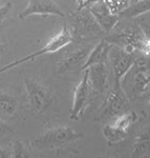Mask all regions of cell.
<instances>
[{"mask_svg":"<svg viewBox=\"0 0 150 158\" xmlns=\"http://www.w3.org/2000/svg\"><path fill=\"white\" fill-rule=\"evenodd\" d=\"M150 155V130H144L136 135L132 143V158H147Z\"/></svg>","mask_w":150,"mask_h":158,"instance_id":"cell-16","label":"cell"},{"mask_svg":"<svg viewBox=\"0 0 150 158\" xmlns=\"http://www.w3.org/2000/svg\"><path fill=\"white\" fill-rule=\"evenodd\" d=\"M136 58L133 53L127 52L125 49L119 45H112L108 56V64L110 65L116 85H122V81L130 71Z\"/></svg>","mask_w":150,"mask_h":158,"instance_id":"cell-9","label":"cell"},{"mask_svg":"<svg viewBox=\"0 0 150 158\" xmlns=\"http://www.w3.org/2000/svg\"><path fill=\"white\" fill-rule=\"evenodd\" d=\"M150 13V0H138L133 1L123 13L120 14V17L128 19L139 18Z\"/></svg>","mask_w":150,"mask_h":158,"instance_id":"cell-17","label":"cell"},{"mask_svg":"<svg viewBox=\"0 0 150 158\" xmlns=\"http://www.w3.org/2000/svg\"><path fill=\"white\" fill-rule=\"evenodd\" d=\"M141 27L144 30V32L150 37V25H147V27H142V25H141Z\"/></svg>","mask_w":150,"mask_h":158,"instance_id":"cell-25","label":"cell"},{"mask_svg":"<svg viewBox=\"0 0 150 158\" xmlns=\"http://www.w3.org/2000/svg\"><path fill=\"white\" fill-rule=\"evenodd\" d=\"M70 32L73 38H78L80 40L96 39L105 34L88 7L76 11L73 17V29H70Z\"/></svg>","mask_w":150,"mask_h":158,"instance_id":"cell-6","label":"cell"},{"mask_svg":"<svg viewBox=\"0 0 150 158\" xmlns=\"http://www.w3.org/2000/svg\"><path fill=\"white\" fill-rule=\"evenodd\" d=\"M13 130L9 124H6L4 121L0 120V138H3V137L7 136V135H12Z\"/></svg>","mask_w":150,"mask_h":158,"instance_id":"cell-22","label":"cell"},{"mask_svg":"<svg viewBox=\"0 0 150 158\" xmlns=\"http://www.w3.org/2000/svg\"><path fill=\"white\" fill-rule=\"evenodd\" d=\"M1 1H2V0H0V4H1Z\"/></svg>","mask_w":150,"mask_h":158,"instance_id":"cell-29","label":"cell"},{"mask_svg":"<svg viewBox=\"0 0 150 158\" xmlns=\"http://www.w3.org/2000/svg\"><path fill=\"white\" fill-rule=\"evenodd\" d=\"M102 1L112 14L119 16L132 3V0H102Z\"/></svg>","mask_w":150,"mask_h":158,"instance_id":"cell-20","label":"cell"},{"mask_svg":"<svg viewBox=\"0 0 150 158\" xmlns=\"http://www.w3.org/2000/svg\"><path fill=\"white\" fill-rule=\"evenodd\" d=\"M106 39L127 52H139L144 57H150V37L141 27H122Z\"/></svg>","mask_w":150,"mask_h":158,"instance_id":"cell-2","label":"cell"},{"mask_svg":"<svg viewBox=\"0 0 150 158\" xmlns=\"http://www.w3.org/2000/svg\"><path fill=\"white\" fill-rule=\"evenodd\" d=\"M18 109V100L12 94L0 91V112L6 115L13 116Z\"/></svg>","mask_w":150,"mask_h":158,"instance_id":"cell-18","label":"cell"},{"mask_svg":"<svg viewBox=\"0 0 150 158\" xmlns=\"http://www.w3.org/2000/svg\"><path fill=\"white\" fill-rule=\"evenodd\" d=\"M12 6L13 4L11 1H7L6 3L0 4V24L7 18V16H9L10 12L12 10Z\"/></svg>","mask_w":150,"mask_h":158,"instance_id":"cell-21","label":"cell"},{"mask_svg":"<svg viewBox=\"0 0 150 158\" xmlns=\"http://www.w3.org/2000/svg\"><path fill=\"white\" fill-rule=\"evenodd\" d=\"M73 40V38L72 32H70V29L67 25H64V27H62V30H61L56 36L53 37L46 44L43 45L40 50L32 53V54L24 56V57H22V58H19V59L13 61V62L9 63V64L0 68V74L6 72V71L11 70V69L18 67L20 64H24V63L29 62V61L37 59L40 56L58 52V51H60L61 49H63V48L67 47L69 43H72Z\"/></svg>","mask_w":150,"mask_h":158,"instance_id":"cell-4","label":"cell"},{"mask_svg":"<svg viewBox=\"0 0 150 158\" xmlns=\"http://www.w3.org/2000/svg\"><path fill=\"white\" fill-rule=\"evenodd\" d=\"M133 1H138V0H132V2H133Z\"/></svg>","mask_w":150,"mask_h":158,"instance_id":"cell-28","label":"cell"},{"mask_svg":"<svg viewBox=\"0 0 150 158\" xmlns=\"http://www.w3.org/2000/svg\"><path fill=\"white\" fill-rule=\"evenodd\" d=\"M148 114H149V117H150V98L148 100Z\"/></svg>","mask_w":150,"mask_h":158,"instance_id":"cell-27","label":"cell"},{"mask_svg":"<svg viewBox=\"0 0 150 158\" xmlns=\"http://www.w3.org/2000/svg\"><path fill=\"white\" fill-rule=\"evenodd\" d=\"M0 158H12V154L6 149L0 147Z\"/></svg>","mask_w":150,"mask_h":158,"instance_id":"cell-24","label":"cell"},{"mask_svg":"<svg viewBox=\"0 0 150 158\" xmlns=\"http://www.w3.org/2000/svg\"><path fill=\"white\" fill-rule=\"evenodd\" d=\"M112 43L109 42L106 38H102L97 44L93 45L89 55H88L84 67L82 69V72L90 68L91 65L99 64V63H108V56L112 48Z\"/></svg>","mask_w":150,"mask_h":158,"instance_id":"cell-15","label":"cell"},{"mask_svg":"<svg viewBox=\"0 0 150 158\" xmlns=\"http://www.w3.org/2000/svg\"><path fill=\"white\" fill-rule=\"evenodd\" d=\"M88 79L95 93L102 94L108 86L109 67L108 63H99L87 69Z\"/></svg>","mask_w":150,"mask_h":158,"instance_id":"cell-14","label":"cell"},{"mask_svg":"<svg viewBox=\"0 0 150 158\" xmlns=\"http://www.w3.org/2000/svg\"><path fill=\"white\" fill-rule=\"evenodd\" d=\"M4 53V45L2 44V42L0 41V55H2Z\"/></svg>","mask_w":150,"mask_h":158,"instance_id":"cell-26","label":"cell"},{"mask_svg":"<svg viewBox=\"0 0 150 158\" xmlns=\"http://www.w3.org/2000/svg\"><path fill=\"white\" fill-rule=\"evenodd\" d=\"M88 10L91 13V15L95 17L96 21L98 22L105 34H109L110 32H112V30L116 29V27L119 23L120 16L112 14L104 4L102 0L96 1L88 7Z\"/></svg>","mask_w":150,"mask_h":158,"instance_id":"cell-13","label":"cell"},{"mask_svg":"<svg viewBox=\"0 0 150 158\" xmlns=\"http://www.w3.org/2000/svg\"><path fill=\"white\" fill-rule=\"evenodd\" d=\"M98 0H77V10L76 11H80V10L86 9V7H89L91 4L95 3Z\"/></svg>","mask_w":150,"mask_h":158,"instance_id":"cell-23","label":"cell"},{"mask_svg":"<svg viewBox=\"0 0 150 158\" xmlns=\"http://www.w3.org/2000/svg\"><path fill=\"white\" fill-rule=\"evenodd\" d=\"M138 120L139 116L134 111L124 112L103 127L102 134L104 138L109 144H116L123 141Z\"/></svg>","mask_w":150,"mask_h":158,"instance_id":"cell-5","label":"cell"},{"mask_svg":"<svg viewBox=\"0 0 150 158\" xmlns=\"http://www.w3.org/2000/svg\"><path fill=\"white\" fill-rule=\"evenodd\" d=\"M128 85L131 95L140 100L150 98V62L146 57H136L133 65L124 77L122 85Z\"/></svg>","mask_w":150,"mask_h":158,"instance_id":"cell-3","label":"cell"},{"mask_svg":"<svg viewBox=\"0 0 150 158\" xmlns=\"http://www.w3.org/2000/svg\"><path fill=\"white\" fill-rule=\"evenodd\" d=\"M30 149H33L30 143H25L21 139H17L13 146L12 158H30Z\"/></svg>","mask_w":150,"mask_h":158,"instance_id":"cell-19","label":"cell"},{"mask_svg":"<svg viewBox=\"0 0 150 158\" xmlns=\"http://www.w3.org/2000/svg\"><path fill=\"white\" fill-rule=\"evenodd\" d=\"M129 97L121 85L114 83L113 89L108 94L98 114V120H111L124 112L128 111Z\"/></svg>","mask_w":150,"mask_h":158,"instance_id":"cell-8","label":"cell"},{"mask_svg":"<svg viewBox=\"0 0 150 158\" xmlns=\"http://www.w3.org/2000/svg\"><path fill=\"white\" fill-rule=\"evenodd\" d=\"M93 48V47H91L90 44H86L84 47L73 51V52H70L69 54L61 58V60L57 63L58 71L60 73L82 71L86 62V59H87Z\"/></svg>","mask_w":150,"mask_h":158,"instance_id":"cell-12","label":"cell"},{"mask_svg":"<svg viewBox=\"0 0 150 158\" xmlns=\"http://www.w3.org/2000/svg\"><path fill=\"white\" fill-rule=\"evenodd\" d=\"M24 91L30 108L35 113L45 111L54 100L52 91L35 78L25 79Z\"/></svg>","mask_w":150,"mask_h":158,"instance_id":"cell-7","label":"cell"},{"mask_svg":"<svg viewBox=\"0 0 150 158\" xmlns=\"http://www.w3.org/2000/svg\"><path fill=\"white\" fill-rule=\"evenodd\" d=\"M59 16L65 18L66 15L55 0H29L27 6L20 12L19 18L25 19L30 16Z\"/></svg>","mask_w":150,"mask_h":158,"instance_id":"cell-11","label":"cell"},{"mask_svg":"<svg viewBox=\"0 0 150 158\" xmlns=\"http://www.w3.org/2000/svg\"><path fill=\"white\" fill-rule=\"evenodd\" d=\"M83 137L84 134L70 127L59 126L48 129L38 135L30 142V144L32 148L40 151H54L68 147Z\"/></svg>","mask_w":150,"mask_h":158,"instance_id":"cell-1","label":"cell"},{"mask_svg":"<svg viewBox=\"0 0 150 158\" xmlns=\"http://www.w3.org/2000/svg\"><path fill=\"white\" fill-rule=\"evenodd\" d=\"M83 72L84 74H83L80 82L78 83L77 88L75 89V92H73V104L69 112L70 120H79L82 117L90 102L91 94L93 93L89 79H88L87 70L83 71Z\"/></svg>","mask_w":150,"mask_h":158,"instance_id":"cell-10","label":"cell"}]
</instances>
